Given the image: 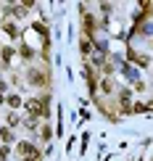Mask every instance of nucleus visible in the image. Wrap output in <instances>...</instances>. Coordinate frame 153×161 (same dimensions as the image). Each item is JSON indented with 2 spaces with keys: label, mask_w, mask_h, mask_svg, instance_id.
<instances>
[{
  "label": "nucleus",
  "mask_w": 153,
  "mask_h": 161,
  "mask_svg": "<svg viewBox=\"0 0 153 161\" xmlns=\"http://www.w3.org/2000/svg\"><path fill=\"white\" fill-rule=\"evenodd\" d=\"M19 151L24 153V158L29 156V161H37V158H40V153H37V148H35V145H29V143H21V145H19Z\"/></svg>",
  "instance_id": "f257e3e1"
},
{
  "label": "nucleus",
  "mask_w": 153,
  "mask_h": 161,
  "mask_svg": "<svg viewBox=\"0 0 153 161\" xmlns=\"http://www.w3.org/2000/svg\"><path fill=\"white\" fill-rule=\"evenodd\" d=\"M42 111H45V108H42V103H40V100H29V114H32V116H40Z\"/></svg>",
  "instance_id": "f03ea898"
},
{
  "label": "nucleus",
  "mask_w": 153,
  "mask_h": 161,
  "mask_svg": "<svg viewBox=\"0 0 153 161\" xmlns=\"http://www.w3.org/2000/svg\"><path fill=\"white\" fill-rule=\"evenodd\" d=\"M0 103H3V92H0Z\"/></svg>",
  "instance_id": "7ed1b4c3"
}]
</instances>
